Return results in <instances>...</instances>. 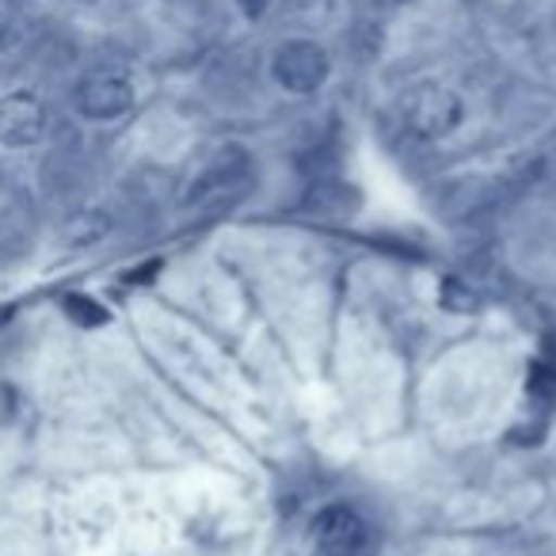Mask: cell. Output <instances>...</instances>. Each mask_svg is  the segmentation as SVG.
<instances>
[{
  "mask_svg": "<svg viewBox=\"0 0 556 556\" xmlns=\"http://www.w3.org/2000/svg\"><path fill=\"white\" fill-rule=\"evenodd\" d=\"M526 393L541 404H553L556 401V366L541 363V358L530 363V370H526Z\"/></svg>",
  "mask_w": 556,
  "mask_h": 556,
  "instance_id": "9c48e42d",
  "label": "cell"
},
{
  "mask_svg": "<svg viewBox=\"0 0 556 556\" xmlns=\"http://www.w3.org/2000/svg\"><path fill=\"white\" fill-rule=\"evenodd\" d=\"M462 100L439 85H419L401 100V118L416 138H446L462 126Z\"/></svg>",
  "mask_w": 556,
  "mask_h": 556,
  "instance_id": "7a4b0ae2",
  "label": "cell"
},
{
  "mask_svg": "<svg viewBox=\"0 0 556 556\" xmlns=\"http://www.w3.org/2000/svg\"><path fill=\"white\" fill-rule=\"evenodd\" d=\"M9 42V12H0V47Z\"/></svg>",
  "mask_w": 556,
  "mask_h": 556,
  "instance_id": "4fadbf2b",
  "label": "cell"
},
{
  "mask_svg": "<svg viewBox=\"0 0 556 556\" xmlns=\"http://www.w3.org/2000/svg\"><path fill=\"white\" fill-rule=\"evenodd\" d=\"M270 73H275V80L287 88V92L309 96L328 80V54L317 42L294 39V42H287V47H278L275 62H270Z\"/></svg>",
  "mask_w": 556,
  "mask_h": 556,
  "instance_id": "277c9868",
  "label": "cell"
},
{
  "mask_svg": "<svg viewBox=\"0 0 556 556\" xmlns=\"http://www.w3.org/2000/svg\"><path fill=\"white\" fill-rule=\"evenodd\" d=\"M237 4H240V12H244L248 20H260L263 12H267L270 0H237Z\"/></svg>",
  "mask_w": 556,
  "mask_h": 556,
  "instance_id": "7c38bea8",
  "label": "cell"
},
{
  "mask_svg": "<svg viewBox=\"0 0 556 556\" xmlns=\"http://www.w3.org/2000/svg\"><path fill=\"white\" fill-rule=\"evenodd\" d=\"M73 103H77V111L85 118L108 123V118H118L134 108V85H130V77L118 70H96L77 85Z\"/></svg>",
  "mask_w": 556,
  "mask_h": 556,
  "instance_id": "5b68a950",
  "label": "cell"
},
{
  "mask_svg": "<svg viewBox=\"0 0 556 556\" xmlns=\"http://www.w3.org/2000/svg\"><path fill=\"white\" fill-rule=\"evenodd\" d=\"M9 317H12V305H0V325H4Z\"/></svg>",
  "mask_w": 556,
  "mask_h": 556,
  "instance_id": "5bb4252c",
  "label": "cell"
},
{
  "mask_svg": "<svg viewBox=\"0 0 556 556\" xmlns=\"http://www.w3.org/2000/svg\"><path fill=\"white\" fill-rule=\"evenodd\" d=\"M389 4H404V0H389Z\"/></svg>",
  "mask_w": 556,
  "mask_h": 556,
  "instance_id": "9a60e30c",
  "label": "cell"
},
{
  "mask_svg": "<svg viewBox=\"0 0 556 556\" xmlns=\"http://www.w3.org/2000/svg\"><path fill=\"white\" fill-rule=\"evenodd\" d=\"M47 138V103L35 92H9L0 100V146L27 149Z\"/></svg>",
  "mask_w": 556,
  "mask_h": 556,
  "instance_id": "8992f818",
  "label": "cell"
},
{
  "mask_svg": "<svg viewBox=\"0 0 556 556\" xmlns=\"http://www.w3.org/2000/svg\"><path fill=\"white\" fill-rule=\"evenodd\" d=\"M313 545L320 556H374V530L358 510L325 507L313 518Z\"/></svg>",
  "mask_w": 556,
  "mask_h": 556,
  "instance_id": "3957f363",
  "label": "cell"
},
{
  "mask_svg": "<svg viewBox=\"0 0 556 556\" xmlns=\"http://www.w3.org/2000/svg\"><path fill=\"white\" fill-rule=\"evenodd\" d=\"M439 302L446 305L450 313H477L480 309V294L472 287H465L462 278H442V287H439Z\"/></svg>",
  "mask_w": 556,
  "mask_h": 556,
  "instance_id": "ba28073f",
  "label": "cell"
},
{
  "mask_svg": "<svg viewBox=\"0 0 556 556\" xmlns=\"http://www.w3.org/2000/svg\"><path fill=\"white\" fill-rule=\"evenodd\" d=\"M62 305H65V313H70V317L77 320L80 328H100V325H108V309H103L100 302H92V298L70 294Z\"/></svg>",
  "mask_w": 556,
  "mask_h": 556,
  "instance_id": "30bf717a",
  "label": "cell"
},
{
  "mask_svg": "<svg viewBox=\"0 0 556 556\" xmlns=\"http://www.w3.org/2000/svg\"><path fill=\"white\" fill-rule=\"evenodd\" d=\"M164 263L161 260H149V263H141L138 270H130V275H126V282H130V287H141V282H153L156 278V270H161Z\"/></svg>",
  "mask_w": 556,
  "mask_h": 556,
  "instance_id": "8fae6325",
  "label": "cell"
},
{
  "mask_svg": "<svg viewBox=\"0 0 556 556\" xmlns=\"http://www.w3.org/2000/svg\"><path fill=\"white\" fill-rule=\"evenodd\" d=\"M252 187V156L240 146H225L222 153L210 156V164L191 179L184 202L187 206H222L229 199H240V194Z\"/></svg>",
  "mask_w": 556,
  "mask_h": 556,
  "instance_id": "6da1fadb",
  "label": "cell"
},
{
  "mask_svg": "<svg viewBox=\"0 0 556 556\" xmlns=\"http://www.w3.org/2000/svg\"><path fill=\"white\" fill-rule=\"evenodd\" d=\"M358 206V194L355 187L348 184H332V179H325V184H317L309 191V199H305V210H313V214H332V217H343L351 214V210Z\"/></svg>",
  "mask_w": 556,
  "mask_h": 556,
  "instance_id": "52a82bcc",
  "label": "cell"
}]
</instances>
